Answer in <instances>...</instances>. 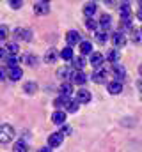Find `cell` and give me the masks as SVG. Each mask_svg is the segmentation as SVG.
<instances>
[{"label":"cell","instance_id":"cell-29","mask_svg":"<svg viewBox=\"0 0 142 152\" xmlns=\"http://www.w3.org/2000/svg\"><path fill=\"white\" fill-rule=\"evenodd\" d=\"M14 152H27V143L25 142H16L14 143Z\"/></svg>","mask_w":142,"mask_h":152},{"label":"cell","instance_id":"cell-36","mask_svg":"<svg viewBox=\"0 0 142 152\" xmlns=\"http://www.w3.org/2000/svg\"><path fill=\"white\" fill-rule=\"evenodd\" d=\"M7 37V27L5 25H0V39Z\"/></svg>","mask_w":142,"mask_h":152},{"label":"cell","instance_id":"cell-5","mask_svg":"<svg viewBox=\"0 0 142 152\" xmlns=\"http://www.w3.org/2000/svg\"><path fill=\"white\" fill-rule=\"evenodd\" d=\"M130 20H132V7H130V4H121V21L130 23Z\"/></svg>","mask_w":142,"mask_h":152},{"label":"cell","instance_id":"cell-42","mask_svg":"<svg viewBox=\"0 0 142 152\" xmlns=\"http://www.w3.org/2000/svg\"><path fill=\"white\" fill-rule=\"evenodd\" d=\"M139 73H141V76H142V64L139 66Z\"/></svg>","mask_w":142,"mask_h":152},{"label":"cell","instance_id":"cell-9","mask_svg":"<svg viewBox=\"0 0 142 152\" xmlns=\"http://www.w3.org/2000/svg\"><path fill=\"white\" fill-rule=\"evenodd\" d=\"M73 75H75L73 67H68V66H64V67H61V69H59V78H62L64 81L71 80V78H73Z\"/></svg>","mask_w":142,"mask_h":152},{"label":"cell","instance_id":"cell-37","mask_svg":"<svg viewBox=\"0 0 142 152\" xmlns=\"http://www.w3.org/2000/svg\"><path fill=\"white\" fill-rule=\"evenodd\" d=\"M9 5H11L13 9H20V7H21V0H13Z\"/></svg>","mask_w":142,"mask_h":152},{"label":"cell","instance_id":"cell-38","mask_svg":"<svg viewBox=\"0 0 142 152\" xmlns=\"http://www.w3.org/2000/svg\"><path fill=\"white\" fill-rule=\"evenodd\" d=\"M5 73H7V71H4V69H0V81H4V80H5Z\"/></svg>","mask_w":142,"mask_h":152},{"label":"cell","instance_id":"cell-34","mask_svg":"<svg viewBox=\"0 0 142 152\" xmlns=\"http://www.w3.org/2000/svg\"><path fill=\"white\" fill-rule=\"evenodd\" d=\"M85 25H87V28H91V30H96V28H98V23H96V21H94L92 18H87Z\"/></svg>","mask_w":142,"mask_h":152},{"label":"cell","instance_id":"cell-24","mask_svg":"<svg viewBox=\"0 0 142 152\" xmlns=\"http://www.w3.org/2000/svg\"><path fill=\"white\" fill-rule=\"evenodd\" d=\"M55 58H57V51H55V50H50V51L44 55V62H46V64H53Z\"/></svg>","mask_w":142,"mask_h":152},{"label":"cell","instance_id":"cell-15","mask_svg":"<svg viewBox=\"0 0 142 152\" xmlns=\"http://www.w3.org/2000/svg\"><path fill=\"white\" fill-rule=\"evenodd\" d=\"M71 97H68V96H59L55 101H53V106L55 108H66L68 104H70Z\"/></svg>","mask_w":142,"mask_h":152},{"label":"cell","instance_id":"cell-14","mask_svg":"<svg viewBox=\"0 0 142 152\" xmlns=\"http://www.w3.org/2000/svg\"><path fill=\"white\" fill-rule=\"evenodd\" d=\"M105 80H106V71L96 69V71L92 73V81H94V83H105Z\"/></svg>","mask_w":142,"mask_h":152},{"label":"cell","instance_id":"cell-4","mask_svg":"<svg viewBox=\"0 0 142 152\" xmlns=\"http://www.w3.org/2000/svg\"><path fill=\"white\" fill-rule=\"evenodd\" d=\"M13 36H14V39H23V41H30V39H32V32H30V30H27V28H14Z\"/></svg>","mask_w":142,"mask_h":152},{"label":"cell","instance_id":"cell-40","mask_svg":"<svg viewBox=\"0 0 142 152\" xmlns=\"http://www.w3.org/2000/svg\"><path fill=\"white\" fill-rule=\"evenodd\" d=\"M137 18H139V20H142V4H141V7H139V12H137Z\"/></svg>","mask_w":142,"mask_h":152},{"label":"cell","instance_id":"cell-3","mask_svg":"<svg viewBox=\"0 0 142 152\" xmlns=\"http://www.w3.org/2000/svg\"><path fill=\"white\" fill-rule=\"evenodd\" d=\"M112 75H114V78H115V81H123V80L126 78V71H124L123 66L114 64V66H112Z\"/></svg>","mask_w":142,"mask_h":152},{"label":"cell","instance_id":"cell-2","mask_svg":"<svg viewBox=\"0 0 142 152\" xmlns=\"http://www.w3.org/2000/svg\"><path fill=\"white\" fill-rule=\"evenodd\" d=\"M62 140H64V136H62L61 133H53V134L48 136V147H50V149L61 147V145H62Z\"/></svg>","mask_w":142,"mask_h":152},{"label":"cell","instance_id":"cell-30","mask_svg":"<svg viewBox=\"0 0 142 152\" xmlns=\"http://www.w3.org/2000/svg\"><path fill=\"white\" fill-rule=\"evenodd\" d=\"M7 66L9 67H16L18 66V57L16 55H9L7 57Z\"/></svg>","mask_w":142,"mask_h":152},{"label":"cell","instance_id":"cell-31","mask_svg":"<svg viewBox=\"0 0 142 152\" xmlns=\"http://www.w3.org/2000/svg\"><path fill=\"white\" fill-rule=\"evenodd\" d=\"M23 60H25V64H27V66H36V64H37L36 55H29V53L25 55V58H23Z\"/></svg>","mask_w":142,"mask_h":152},{"label":"cell","instance_id":"cell-13","mask_svg":"<svg viewBox=\"0 0 142 152\" xmlns=\"http://www.w3.org/2000/svg\"><path fill=\"white\" fill-rule=\"evenodd\" d=\"M103 60H105V57L101 55V53H92L91 55V64H92V67H100L101 69V64H103Z\"/></svg>","mask_w":142,"mask_h":152},{"label":"cell","instance_id":"cell-27","mask_svg":"<svg viewBox=\"0 0 142 152\" xmlns=\"http://www.w3.org/2000/svg\"><path fill=\"white\" fill-rule=\"evenodd\" d=\"M94 39L100 42V44H103V42H106V32H103V30H100V32H96L94 34Z\"/></svg>","mask_w":142,"mask_h":152},{"label":"cell","instance_id":"cell-11","mask_svg":"<svg viewBox=\"0 0 142 152\" xmlns=\"http://www.w3.org/2000/svg\"><path fill=\"white\" fill-rule=\"evenodd\" d=\"M106 90H108V94H121V90H123V83L114 80V81H110V83H108Z\"/></svg>","mask_w":142,"mask_h":152},{"label":"cell","instance_id":"cell-12","mask_svg":"<svg viewBox=\"0 0 142 152\" xmlns=\"http://www.w3.org/2000/svg\"><path fill=\"white\" fill-rule=\"evenodd\" d=\"M66 41H68L70 48H73V44L80 42V36H78V32H76V30H70V32L66 34Z\"/></svg>","mask_w":142,"mask_h":152},{"label":"cell","instance_id":"cell-1","mask_svg":"<svg viewBox=\"0 0 142 152\" xmlns=\"http://www.w3.org/2000/svg\"><path fill=\"white\" fill-rule=\"evenodd\" d=\"M14 138V129L9 124H2L0 126V143H9Z\"/></svg>","mask_w":142,"mask_h":152},{"label":"cell","instance_id":"cell-35","mask_svg":"<svg viewBox=\"0 0 142 152\" xmlns=\"http://www.w3.org/2000/svg\"><path fill=\"white\" fill-rule=\"evenodd\" d=\"M71 131H73V129H71L70 126H64V127H62V129H61L59 133H61L62 136H68V134H71Z\"/></svg>","mask_w":142,"mask_h":152},{"label":"cell","instance_id":"cell-32","mask_svg":"<svg viewBox=\"0 0 142 152\" xmlns=\"http://www.w3.org/2000/svg\"><path fill=\"white\" fill-rule=\"evenodd\" d=\"M27 94H34L36 92V83L34 81H29V83H25V88H23Z\"/></svg>","mask_w":142,"mask_h":152},{"label":"cell","instance_id":"cell-8","mask_svg":"<svg viewBox=\"0 0 142 152\" xmlns=\"http://www.w3.org/2000/svg\"><path fill=\"white\" fill-rule=\"evenodd\" d=\"M112 42H114V46H115V48H123V46L126 44V36H124V34L115 32V34H112Z\"/></svg>","mask_w":142,"mask_h":152},{"label":"cell","instance_id":"cell-25","mask_svg":"<svg viewBox=\"0 0 142 152\" xmlns=\"http://www.w3.org/2000/svg\"><path fill=\"white\" fill-rule=\"evenodd\" d=\"M106 60H110L112 64H115V62L119 60V51H117V50H110V51L106 53Z\"/></svg>","mask_w":142,"mask_h":152},{"label":"cell","instance_id":"cell-19","mask_svg":"<svg viewBox=\"0 0 142 152\" xmlns=\"http://www.w3.org/2000/svg\"><path fill=\"white\" fill-rule=\"evenodd\" d=\"M64 120H66V113L64 112H61V110L53 112V115H52V122L53 124H64Z\"/></svg>","mask_w":142,"mask_h":152},{"label":"cell","instance_id":"cell-23","mask_svg":"<svg viewBox=\"0 0 142 152\" xmlns=\"http://www.w3.org/2000/svg\"><path fill=\"white\" fill-rule=\"evenodd\" d=\"M61 58H62V60H73V48L66 46V48L61 51Z\"/></svg>","mask_w":142,"mask_h":152},{"label":"cell","instance_id":"cell-43","mask_svg":"<svg viewBox=\"0 0 142 152\" xmlns=\"http://www.w3.org/2000/svg\"><path fill=\"white\" fill-rule=\"evenodd\" d=\"M141 34H142V28H141Z\"/></svg>","mask_w":142,"mask_h":152},{"label":"cell","instance_id":"cell-22","mask_svg":"<svg viewBox=\"0 0 142 152\" xmlns=\"http://www.w3.org/2000/svg\"><path fill=\"white\" fill-rule=\"evenodd\" d=\"M80 51H82V57L92 53V44H91L89 41H82V42H80Z\"/></svg>","mask_w":142,"mask_h":152},{"label":"cell","instance_id":"cell-20","mask_svg":"<svg viewBox=\"0 0 142 152\" xmlns=\"http://www.w3.org/2000/svg\"><path fill=\"white\" fill-rule=\"evenodd\" d=\"M59 90H61V96H68V97H71V94H73V87H71L70 81H64V83L59 87Z\"/></svg>","mask_w":142,"mask_h":152},{"label":"cell","instance_id":"cell-6","mask_svg":"<svg viewBox=\"0 0 142 152\" xmlns=\"http://www.w3.org/2000/svg\"><path fill=\"white\" fill-rule=\"evenodd\" d=\"M76 101H78V104H87L91 101V92L87 88H80L76 94Z\"/></svg>","mask_w":142,"mask_h":152},{"label":"cell","instance_id":"cell-18","mask_svg":"<svg viewBox=\"0 0 142 152\" xmlns=\"http://www.w3.org/2000/svg\"><path fill=\"white\" fill-rule=\"evenodd\" d=\"M71 81H73V83H76V85H85V81H87V76H85V73L78 71V73H75V75H73Z\"/></svg>","mask_w":142,"mask_h":152},{"label":"cell","instance_id":"cell-16","mask_svg":"<svg viewBox=\"0 0 142 152\" xmlns=\"http://www.w3.org/2000/svg\"><path fill=\"white\" fill-rule=\"evenodd\" d=\"M34 11L37 14H46V12L50 11V4H48V2H36Z\"/></svg>","mask_w":142,"mask_h":152},{"label":"cell","instance_id":"cell-21","mask_svg":"<svg viewBox=\"0 0 142 152\" xmlns=\"http://www.w3.org/2000/svg\"><path fill=\"white\" fill-rule=\"evenodd\" d=\"M73 67L76 69V71H82L84 67H85V58L80 55V57H73Z\"/></svg>","mask_w":142,"mask_h":152},{"label":"cell","instance_id":"cell-41","mask_svg":"<svg viewBox=\"0 0 142 152\" xmlns=\"http://www.w3.org/2000/svg\"><path fill=\"white\" fill-rule=\"evenodd\" d=\"M4 57H5V51H4V48H0V60H2Z\"/></svg>","mask_w":142,"mask_h":152},{"label":"cell","instance_id":"cell-17","mask_svg":"<svg viewBox=\"0 0 142 152\" xmlns=\"http://www.w3.org/2000/svg\"><path fill=\"white\" fill-rule=\"evenodd\" d=\"M110 27H112V18H110L108 14H103V16L100 18V28L105 32V30H110Z\"/></svg>","mask_w":142,"mask_h":152},{"label":"cell","instance_id":"cell-26","mask_svg":"<svg viewBox=\"0 0 142 152\" xmlns=\"http://www.w3.org/2000/svg\"><path fill=\"white\" fill-rule=\"evenodd\" d=\"M78 106H80V104H78V101H76V99H71V101H70V104L66 106V110H68L70 113H75V112L78 110Z\"/></svg>","mask_w":142,"mask_h":152},{"label":"cell","instance_id":"cell-39","mask_svg":"<svg viewBox=\"0 0 142 152\" xmlns=\"http://www.w3.org/2000/svg\"><path fill=\"white\" fill-rule=\"evenodd\" d=\"M39 152H52V149H50V147H41Z\"/></svg>","mask_w":142,"mask_h":152},{"label":"cell","instance_id":"cell-33","mask_svg":"<svg viewBox=\"0 0 142 152\" xmlns=\"http://www.w3.org/2000/svg\"><path fill=\"white\" fill-rule=\"evenodd\" d=\"M7 51H9V55H16L18 53V44L16 42H9L7 44Z\"/></svg>","mask_w":142,"mask_h":152},{"label":"cell","instance_id":"cell-28","mask_svg":"<svg viewBox=\"0 0 142 152\" xmlns=\"http://www.w3.org/2000/svg\"><path fill=\"white\" fill-rule=\"evenodd\" d=\"M141 37H142L141 28H132V41L133 42H141Z\"/></svg>","mask_w":142,"mask_h":152},{"label":"cell","instance_id":"cell-10","mask_svg":"<svg viewBox=\"0 0 142 152\" xmlns=\"http://www.w3.org/2000/svg\"><path fill=\"white\" fill-rule=\"evenodd\" d=\"M96 9H98L96 2H87V4L84 5V14H85L87 18H92V16H94V12H96Z\"/></svg>","mask_w":142,"mask_h":152},{"label":"cell","instance_id":"cell-7","mask_svg":"<svg viewBox=\"0 0 142 152\" xmlns=\"http://www.w3.org/2000/svg\"><path fill=\"white\" fill-rule=\"evenodd\" d=\"M21 76H23V71H21L18 66H16V67H9V69H7V78H9L11 81H18Z\"/></svg>","mask_w":142,"mask_h":152}]
</instances>
